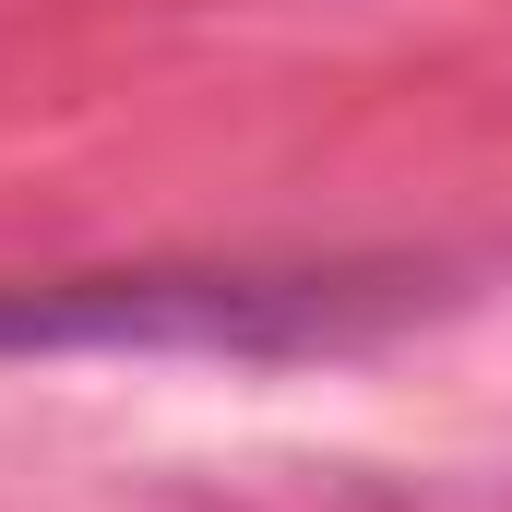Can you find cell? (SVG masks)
Here are the masks:
<instances>
[{"mask_svg":"<svg viewBox=\"0 0 512 512\" xmlns=\"http://www.w3.org/2000/svg\"><path fill=\"white\" fill-rule=\"evenodd\" d=\"M417 274H60L0 286V346H143V358H334L417 310Z\"/></svg>","mask_w":512,"mask_h":512,"instance_id":"1","label":"cell"}]
</instances>
